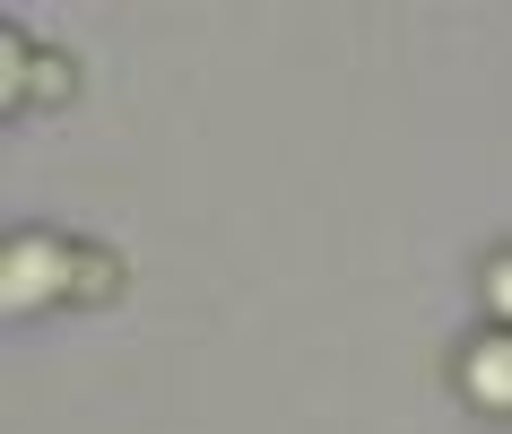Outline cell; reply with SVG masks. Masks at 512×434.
Masks as SVG:
<instances>
[{
    "instance_id": "6da1fadb",
    "label": "cell",
    "mask_w": 512,
    "mask_h": 434,
    "mask_svg": "<svg viewBox=\"0 0 512 434\" xmlns=\"http://www.w3.org/2000/svg\"><path fill=\"white\" fill-rule=\"evenodd\" d=\"M469 391H478L486 408H512V330H495V339L469 348Z\"/></svg>"
},
{
    "instance_id": "7a4b0ae2",
    "label": "cell",
    "mask_w": 512,
    "mask_h": 434,
    "mask_svg": "<svg viewBox=\"0 0 512 434\" xmlns=\"http://www.w3.org/2000/svg\"><path fill=\"white\" fill-rule=\"evenodd\" d=\"M61 278V244H44V235H27V244H9V304L44 296Z\"/></svg>"
},
{
    "instance_id": "3957f363",
    "label": "cell",
    "mask_w": 512,
    "mask_h": 434,
    "mask_svg": "<svg viewBox=\"0 0 512 434\" xmlns=\"http://www.w3.org/2000/svg\"><path fill=\"white\" fill-rule=\"evenodd\" d=\"M486 296H495V313H512V261H504L495 278H486Z\"/></svg>"
}]
</instances>
